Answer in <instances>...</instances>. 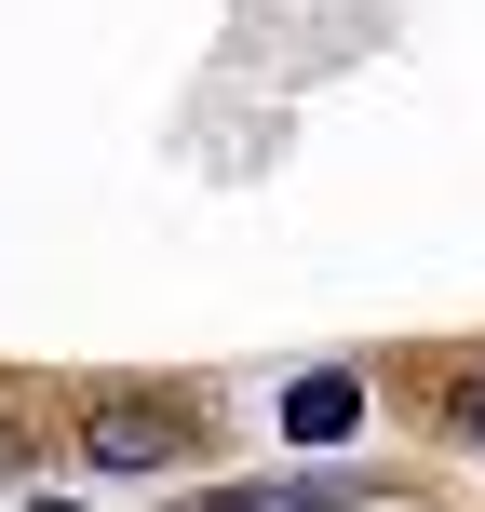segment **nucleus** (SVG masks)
Listing matches in <instances>:
<instances>
[{
	"label": "nucleus",
	"mask_w": 485,
	"mask_h": 512,
	"mask_svg": "<svg viewBox=\"0 0 485 512\" xmlns=\"http://www.w3.org/2000/svg\"><path fill=\"white\" fill-rule=\"evenodd\" d=\"M189 445H203V418H162V405L81 418V459H95V472H162V459H189Z\"/></svg>",
	"instance_id": "obj_1"
},
{
	"label": "nucleus",
	"mask_w": 485,
	"mask_h": 512,
	"mask_svg": "<svg viewBox=\"0 0 485 512\" xmlns=\"http://www.w3.org/2000/svg\"><path fill=\"white\" fill-rule=\"evenodd\" d=\"M351 418H364V378H351V364H324V378L283 391V432H297V445H337Z\"/></svg>",
	"instance_id": "obj_2"
},
{
	"label": "nucleus",
	"mask_w": 485,
	"mask_h": 512,
	"mask_svg": "<svg viewBox=\"0 0 485 512\" xmlns=\"http://www.w3.org/2000/svg\"><path fill=\"white\" fill-rule=\"evenodd\" d=\"M364 486H230V499H203V512H351Z\"/></svg>",
	"instance_id": "obj_3"
},
{
	"label": "nucleus",
	"mask_w": 485,
	"mask_h": 512,
	"mask_svg": "<svg viewBox=\"0 0 485 512\" xmlns=\"http://www.w3.org/2000/svg\"><path fill=\"white\" fill-rule=\"evenodd\" d=\"M445 432H459V445H485V364H472L459 391H445Z\"/></svg>",
	"instance_id": "obj_4"
},
{
	"label": "nucleus",
	"mask_w": 485,
	"mask_h": 512,
	"mask_svg": "<svg viewBox=\"0 0 485 512\" xmlns=\"http://www.w3.org/2000/svg\"><path fill=\"white\" fill-rule=\"evenodd\" d=\"M0 472H27V432H14V418H0Z\"/></svg>",
	"instance_id": "obj_5"
}]
</instances>
